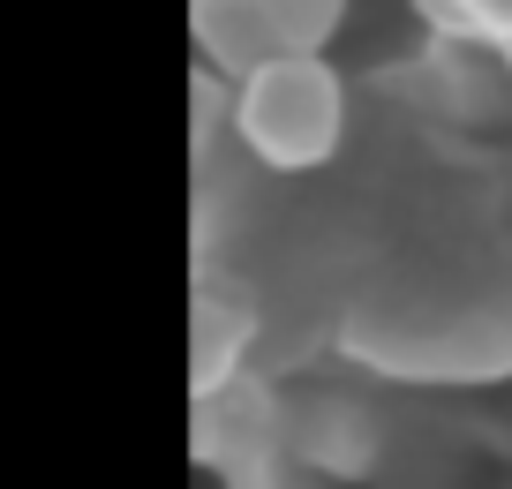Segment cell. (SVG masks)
<instances>
[{"instance_id": "6da1fadb", "label": "cell", "mask_w": 512, "mask_h": 489, "mask_svg": "<svg viewBox=\"0 0 512 489\" xmlns=\"http://www.w3.org/2000/svg\"><path fill=\"white\" fill-rule=\"evenodd\" d=\"M234 128L272 174H317L347 136V83L324 53H272L241 76Z\"/></svg>"}, {"instance_id": "7a4b0ae2", "label": "cell", "mask_w": 512, "mask_h": 489, "mask_svg": "<svg viewBox=\"0 0 512 489\" xmlns=\"http://www.w3.org/2000/svg\"><path fill=\"white\" fill-rule=\"evenodd\" d=\"M196 53H204L219 76H249L256 61H272V31L256 16V0H196Z\"/></svg>"}, {"instance_id": "3957f363", "label": "cell", "mask_w": 512, "mask_h": 489, "mask_svg": "<svg viewBox=\"0 0 512 489\" xmlns=\"http://www.w3.org/2000/svg\"><path fill=\"white\" fill-rule=\"evenodd\" d=\"M256 16H264L279 53H324L339 16H347V0H256Z\"/></svg>"}, {"instance_id": "277c9868", "label": "cell", "mask_w": 512, "mask_h": 489, "mask_svg": "<svg viewBox=\"0 0 512 489\" xmlns=\"http://www.w3.org/2000/svg\"><path fill=\"white\" fill-rule=\"evenodd\" d=\"M497 53H505V68H512V38H505V46H497Z\"/></svg>"}]
</instances>
